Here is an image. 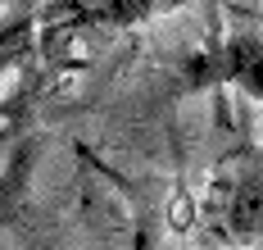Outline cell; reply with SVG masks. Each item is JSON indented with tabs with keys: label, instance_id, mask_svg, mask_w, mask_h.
Wrapping results in <instances>:
<instances>
[{
	"label": "cell",
	"instance_id": "obj_1",
	"mask_svg": "<svg viewBox=\"0 0 263 250\" xmlns=\"http://www.w3.org/2000/svg\"><path fill=\"white\" fill-rule=\"evenodd\" d=\"M186 0H50L41 14H36V46L41 55L64 50L73 37L82 32H118V28H136V23H150L155 14H168Z\"/></svg>",
	"mask_w": 263,
	"mask_h": 250
},
{
	"label": "cell",
	"instance_id": "obj_2",
	"mask_svg": "<svg viewBox=\"0 0 263 250\" xmlns=\"http://www.w3.org/2000/svg\"><path fill=\"white\" fill-rule=\"evenodd\" d=\"M200 64H204V73L195 82H222V86H236L250 100H263V32H250V28L227 32L222 46Z\"/></svg>",
	"mask_w": 263,
	"mask_h": 250
},
{
	"label": "cell",
	"instance_id": "obj_3",
	"mask_svg": "<svg viewBox=\"0 0 263 250\" xmlns=\"http://www.w3.org/2000/svg\"><path fill=\"white\" fill-rule=\"evenodd\" d=\"M23 250H64L54 237H46V232H27V241H23Z\"/></svg>",
	"mask_w": 263,
	"mask_h": 250
}]
</instances>
